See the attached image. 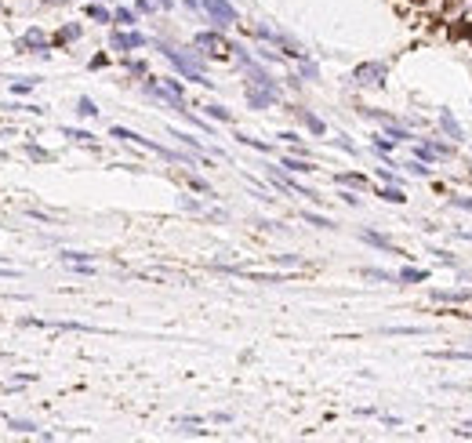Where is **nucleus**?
<instances>
[{"mask_svg": "<svg viewBox=\"0 0 472 443\" xmlns=\"http://www.w3.org/2000/svg\"><path fill=\"white\" fill-rule=\"evenodd\" d=\"M229 44L232 40H225L222 29H200L197 37H192V48H200L204 55H214V58H229Z\"/></svg>", "mask_w": 472, "mask_h": 443, "instance_id": "nucleus-1", "label": "nucleus"}, {"mask_svg": "<svg viewBox=\"0 0 472 443\" xmlns=\"http://www.w3.org/2000/svg\"><path fill=\"white\" fill-rule=\"evenodd\" d=\"M204 15L211 18V26H214V29H229V26H236V22H240V15H236L232 0H211Z\"/></svg>", "mask_w": 472, "mask_h": 443, "instance_id": "nucleus-2", "label": "nucleus"}, {"mask_svg": "<svg viewBox=\"0 0 472 443\" xmlns=\"http://www.w3.org/2000/svg\"><path fill=\"white\" fill-rule=\"evenodd\" d=\"M145 44H149V40H145L138 29H120V26H117V29L110 33V48H113V51H124V55H127V51H142Z\"/></svg>", "mask_w": 472, "mask_h": 443, "instance_id": "nucleus-3", "label": "nucleus"}, {"mask_svg": "<svg viewBox=\"0 0 472 443\" xmlns=\"http://www.w3.org/2000/svg\"><path fill=\"white\" fill-rule=\"evenodd\" d=\"M385 73H389V66H385V62H363V66L353 70L356 84H363V88H381V84H385Z\"/></svg>", "mask_w": 472, "mask_h": 443, "instance_id": "nucleus-4", "label": "nucleus"}, {"mask_svg": "<svg viewBox=\"0 0 472 443\" xmlns=\"http://www.w3.org/2000/svg\"><path fill=\"white\" fill-rule=\"evenodd\" d=\"M15 48H18V51H29V48H33V51H37L40 58H48V48H51V44H48V37L40 33L37 26H29V29H26L22 37L15 40Z\"/></svg>", "mask_w": 472, "mask_h": 443, "instance_id": "nucleus-5", "label": "nucleus"}, {"mask_svg": "<svg viewBox=\"0 0 472 443\" xmlns=\"http://www.w3.org/2000/svg\"><path fill=\"white\" fill-rule=\"evenodd\" d=\"M269 44H273L276 51H280L284 58H294V62H302V58H309V51H306L302 44H298V40H291L287 33H273V40H269Z\"/></svg>", "mask_w": 472, "mask_h": 443, "instance_id": "nucleus-6", "label": "nucleus"}, {"mask_svg": "<svg viewBox=\"0 0 472 443\" xmlns=\"http://www.w3.org/2000/svg\"><path fill=\"white\" fill-rule=\"evenodd\" d=\"M244 73H247V80H251V88H266V91H280V88H276V80L269 77V70L262 66V62H251V66H247Z\"/></svg>", "mask_w": 472, "mask_h": 443, "instance_id": "nucleus-7", "label": "nucleus"}, {"mask_svg": "<svg viewBox=\"0 0 472 443\" xmlns=\"http://www.w3.org/2000/svg\"><path fill=\"white\" fill-rule=\"evenodd\" d=\"M291 113H294L298 120H302V124H306V131H309V135H316V138H324V135H327V124H324V120H320L316 113L302 110V105H291Z\"/></svg>", "mask_w": 472, "mask_h": 443, "instance_id": "nucleus-8", "label": "nucleus"}, {"mask_svg": "<svg viewBox=\"0 0 472 443\" xmlns=\"http://www.w3.org/2000/svg\"><path fill=\"white\" fill-rule=\"evenodd\" d=\"M280 102V91H266V88H247V105L251 110H269Z\"/></svg>", "mask_w": 472, "mask_h": 443, "instance_id": "nucleus-9", "label": "nucleus"}, {"mask_svg": "<svg viewBox=\"0 0 472 443\" xmlns=\"http://www.w3.org/2000/svg\"><path fill=\"white\" fill-rule=\"evenodd\" d=\"M8 429L18 432V436H44V439H51V432H40V425L29 421V418H8Z\"/></svg>", "mask_w": 472, "mask_h": 443, "instance_id": "nucleus-10", "label": "nucleus"}, {"mask_svg": "<svg viewBox=\"0 0 472 443\" xmlns=\"http://www.w3.org/2000/svg\"><path fill=\"white\" fill-rule=\"evenodd\" d=\"M360 240H363V244H371V247H378V251H389V255H403V251H396V247H393V240H389V237L374 233V229H363Z\"/></svg>", "mask_w": 472, "mask_h": 443, "instance_id": "nucleus-11", "label": "nucleus"}, {"mask_svg": "<svg viewBox=\"0 0 472 443\" xmlns=\"http://www.w3.org/2000/svg\"><path fill=\"white\" fill-rule=\"evenodd\" d=\"M280 167H284V171H291V175H313L316 171L313 160H306V157H284Z\"/></svg>", "mask_w": 472, "mask_h": 443, "instance_id": "nucleus-12", "label": "nucleus"}, {"mask_svg": "<svg viewBox=\"0 0 472 443\" xmlns=\"http://www.w3.org/2000/svg\"><path fill=\"white\" fill-rule=\"evenodd\" d=\"M84 15H88L91 22H102V26H110V22H113V11H110V8H102L98 0H91V4L84 8Z\"/></svg>", "mask_w": 472, "mask_h": 443, "instance_id": "nucleus-13", "label": "nucleus"}, {"mask_svg": "<svg viewBox=\"0 0 472 443\" xmlns=\"http://www.w3.org/2000/svg\"><path fill=\"white\" fill-rule=\"evenodd\" d=\"M428 280V269H414V265H407L396 272V284H425Z\"/></svg>", "mask_w": 472, "mask_h": 443, "instance_id": "nucleus-14", "label": "nucleus"}, {"mask_svg": "<svg viewBox=\"0 0 472 443\" xmlns=\"http://www.w3.org/2000/svg\"><path fill=\"white\" fill-rule=\"evenodd\" d=\"M113 26H120V29H135V26H138V11H131V8H117V11H113Z\"/></svg>", "mask_w": 472, "mask_h": 443, "instance_id": "nucleus-15", "label": "nucleus"}, {"mask_svg": "<svg viewBox=\"0 0 472 443\" xmlns=\"http://www.w3.org/2000/svg\"><path fill=\"white\" fill-rule=\"evenodd\" d=\"M381 131H385V135H389V138H393L396 145H400V142H411V138H414V135H411V131H407V128H403V124H396V120H389V124H381Z\"/></svg>", "mask_w": 472, "mask_h": 443, "instance_id": "nucleus-16", "label": "nucleus"}, {"mask_svg": "<svg viewBox=\"0 0 472 443\" xmlns=\"http://www.w3.org/2000/svg\"><path fill=\"white\" fill-rule=\"evenodd\" d=\"M80 22H70V26H62L58 33H55V44H73V40H80Z\"/></svg>", "mask_w": 472, "mask_h": 443, "instance_id": "nucleus-17", "label": "nucleus"}, {"mask_svg": "<svg viewBox=\"0 0 472 443\" xmlns=\"http://www.w3.org/2000/svg\"><path fill=\"white\" fill-rule=\"evenodd\" d=\"M77 117H84V120H95V117H98V105H95V98L80 95V98H77Z\"/></svg>", "mask_w": 472, "mask_h": 443, "instance_id": "nucleus-18", "label": "nucleus"}, {"mask_svg": "<svg viewBox=\"0 0 472 443\" xmlns=\"http://www.w3.org/2000/svg\"><path fill=\"white\" fill-rule=\"evenodd\" d=\"M204 113H207L211 120H218V124H232V113L225 110V105H218V102H207V105H204Z\"/></svg>", "mask_w": 472, "mask_h": 443, "instance_id": "nucleus-19", "label": "nucleus"}, {"mask_svg": "<svg viewBox=\"0 0 472 443\" xmlns=\"http://www.w3.org/2000/svg\"><path fill=\"white\" fill-rule=\"evenodd\" d=\"M334 182H338V185H349V189H367V185H371V182L363 178L360 171H346V175H338Z\"/></svg>", "mask_w": 472, "mask_h": 443, "instance_id": "nucleus-20", "label": "nucleus"}, {"mask_svg": "<svg viewBox=\"0 0 472 443\" xmlns=\"http://www.w3.org/2000/svg\"><path fill=\"white\" fill-rule=\"evenodd\" d=\"M378 197H381L385 204H403V200H407V197H403V185H381Z\"/></svg>", "mask_w": 472, "mask_h": 443, "instance_id": "nucleus-21", "label": "nucleus"}, {"mask_svg": "<svg viewBox=\"0 0 472 443\" xmlns=\"http://www.w3.org/2000/svg\"><path fill=\"white\" fill-rule=\"evenodd\" d=\"M436 302H468L472 291H433Z\"/></svg>", "mask_w": 472, "mask_h": 443, "instance_id": "nucleus-22", "label": "nucleus"}, {"mask_svg": "<svg viewBox=\"0 0 472 443\" xmlns=\"http://www.w3.org/2000/svg\"><path fill=\"white\" fill-rule=\"evenodd\" d=\"M302 218H306L309 225H316V229H334V222H331L327 215H316V211H302Z\"/></svg>", "mask_w": 472, "mask_h": 443, "instance_id": "nucleus-23", "label": "nucleus"}, {"mask_svg": "<svg viewBox=\"0 0 472 443\" xmlns=\"http://www.w3.org/2000/svg\"><path fill=\"white\" fill-rule=\"evenodd\" d=\"M236 142H240V145H251V150H258V153H273L269 142H258V138H251V135H236Z\"/></svg>", "mask_w": 472, "mask_h": 443, "instance_id": "nucleus-24", "label": "nucleus"}, {"mask_svg": "<svg viewBox=\"0 0 472 443\" xmlns=\"http://www.w3.org/2000/svg\"><path fill=\"white\" fill-rule=\"evenodd\" d=\"M371 145H374V150H378L381 157H389V153H393V145H396V142H393L389 135H385V131H381V135H374V142H371Z\"/></svg>", "mask_w": 472, "mask_h": 443, "instance_id": "nucleus-25", "label": "nucleus"}, {"mask_svg": "<svg viewBox=\"0 0 472 443\" xmlns=\"http://www.w3.org/2000/svg\"><path fill=\"white\" fill-rule=\"evenodd\" d=\"M363 277H367V280H385V284H396V272H385V269H363Z\"/></svg>", "mask_w": 472, "mask_h": 443, "instance_id": "nucleus-26", "label": "nucleus"}, {"mask_svg": "<svg viewBox=\"0 0 472 443\" xmlns=\"http://www.w3.org/2000/svg\"><path fill=\"white\" fill-rule=\"evenodd\" d=\"M298 77H302V80H316V77H320V70H316V62L302 58V62H298Z\"/></svg>", "mask_w": 472, "mask_h": 443, "instance_id": "nucleus-27", "label": "nucleus"}, {"mask_svg": "<svg viewBox=\"0 0 472 443\" xmlns=\"http://www.w3.org/2000/svg\"><path fill=\"white\" fill-rule=\"evenodd\" d=\"M185 185L192 189V193H204V197H211V185H207L204 178H197V175H185Z\"/></svg>", "mask_w": 472, "mask_h": 443, "instance_id": "nucleus-28", "label": "nucleus"}, {"mask_svg": "<svg viewBox=\"0 0 472 443\" xmlns=\"http://www.w3.org/2000/svg\"><path fill=\"white\" fill-rule=\"evenodd\" d=\"M66 138L84 142V145H95V135H91V131H80V128H66Z\"/></svg>", "mask_w": 472, "mask_h": 443, "instance_id": "nucleus-29", "label": "nucleus"}, {"mask_svg": "<svg viewBox=\"0 0 472 443\" xmlns=\"http://www.w3.org/2000/svg\"><path fill=\"white\" fill-rule=\"evenodd\" d=\"M440 128H443L450 138H461V128L454 124V117H447V113H443V117H440Z\"/></svg>", "mask_w": 472, "mask_h": 443, "instance_id": "nucleus-30", "label": "nucleus"}, {"mask_svg": "<svg viewBox=\"0 0 472 443\" xmlns=\"http://www.w3.org/2000/svg\"><path fill=\"white\" fill-rule=\"evenodd\" d=\"M124 66H127V73H131V77H149V70H145V62H135V58H124Z\"/></svg>", "mask_w": 472, "mask_h": 443, "instance_id": "nucleus-31", "label": "nucleus"}, {"mask_svg": "<svg viewBox=\"0 0 472 443\" xmlns=\"http://www.w3.org/2000/svg\"><path fill=\"white\" fill-rule=\"evenodd\" d=\"M160 84H164V88H167L171 95H178V98H185V88H182V80H175V77H164Z\"/></svg>", "mask_w": 472, "mask_h": 443, "instance_id": "nucleus-32", "label": "nucleus"}, {"mask_svg": "<svg viewBox=\"0 0 472 443\" xmlns=\"http://www.w3.org/2000/svg\"><path fill=\"white\" fill-rule=\"evenodd\" d=\"M33 88H37V80H15L11 84V95H29Z\"/></svg>", "mask_w": 472, "mask_h": 443, "instance_id": "nucleus-33", "label": "nucleus"}, {"mask_svg": "<svg viewBox=\"0 0 472 443\" xmlns=\"http://www.w3.org/2000/svg\"><path fill=\"white\" fill-rule=\"evenodd\" d=\"M91 258L95 255H88V251H66V255H62V262H70V265L73 262H91Z\"/></svg>", "mask_w": 472, "mask_h": 443, "instance_id": "nucleus-34", "label": "nucleus"}, {"mask_svg": "<svg viewBox=\"0 0 472 443\" xmlns=\"http://www.w3.org/2000/svg\"><path fill=\"white\" fill-rule=\"evenodd\" d=\"M407 167H411V175H418V178H425V175H433V167H428V164H421L418 157H414L411 164H407Z\"/></svg>", "mask_w": 472, "mask_h": 443, "instance_id": "nucleus-35", "label": "nucleus"}, {"mask_svg": "<svg viewBox=\"0 0 472 443\" xmlns=\"http://www.w3.org/2000/svg\"><path fill=\"white\" fill-rule=\"evenodd\" d=\"M378 178H381L385 185H403V182H400V175H396V171H389V167H378Z\"/></svg>", "mask_w": 472, "mask_h": 443, "instance_id": "nucleus-36", "label": "nucleus"}, {"mask_svg": "<svg viewBox=\"0 0 472 443\" xmlns=\"http://www.w3.org/2000/svg\"><path fill=\"white\" fill-rule=\"evenodd\" d=\"M171 135H175V138H178L182 145H189V150H197V153H200V142L192 138V135H185V131H171Z\"/></svg>", "mask_w": 472, "mask_h": 443, "instance_id": "nucleus-37", "label": "nucleus"}, {"mask_svg": "<svg viewBox=\"0 0 472 443\" xmlns=\"http://www.w3.org/2000/svg\"><path fill=\"white\" fill-rule=\"evenodd\" d=\"M26 153H29L33 160H51V153H48V150H40V145H26Z\"/></svg>", "mask_w": 472, "mask_h": 443, "instance_id": "nucleus-38", "label": "nucleus"}, {"mask_svg": "<svg viewBox=\"0 0 472 443\" xmlns=\"http://www.w3.org/2000/svg\"><path fill=\"white\" fill-rule=\"evenodd\" d=\"M334 145H338V150H341V153H353V157L360 153V150H356V145H353L349 138H334Z\"/></svg>", "mask_w": 472, "mask_h": 443, "instance_id": "nucleus-39", "label": "nucleus"}, {"mask_svg": "<svg viewBox=\"0 0 472 443\" xmlns=\"http://www.w3.org/2000/svg\"><path fill=\"white\" fill-rule=\"evenodd\" d=\"M88 66H91V70H105V66H110V55H95Z\"/></svg>", "mask_w": 472, "mask_h": 443, "instance_id": "nucleus-40", "label": "nucleus"}, {"mask_svg": "<svg viewBox=\"0 0 472 443\" xmlns=\"http://www.w3.org/2000/svg\"><path fill=\"white\" fill-rule=\"evenodd\" d=\"M26 215H29L33 222H40V225H48V222H51V218L44 215V211H37V207H29V211H26Z\"/></svg>", "mask_w": 472, "mask_h": 443, "instance_id": "nucleus-41", "label": "nucleus"}, {"mask_svg": "<svg viewBox=\"0 0 472 443\" xmlns=\"http://www.w3.org/2000/svg\"><path fill=\"white\" fill-rule=\"evenodd\" d=\"M433 255H440V262H443V265H450V269H454V265H458V258H454V255H450V251H433Z\"/></svg>", "mask_w": 472, "mask_h": 443, "instance_id": "nucleus-42", "label": "nucleus"}, {"mask_svg": "<svg viewBox=\"0 0 472 443\" xmlns=\"http://www.w3.org/2000/svg\"><path fill=\"white\" fill-rule=\"evenodd\" d=\"M280 138H284L287 145H302V135H298V131H280Z\"/></svg>", "mask_w": 472, "mask_h": 443, "instance_id": "nucleus-43", "label": "nucleus"}, {"mask_svg": "<svg viewBox=\"0 0 472 443\" xmlns=\"http://www.w3.org/2000/svg\"><path fill=\"white\" fill-rule=\"evenodd\" d=\"M341 200H346L349 207H360V197L353 193V189H341Z\"/></svg>", "mask_w": 472, "mask_h": 443, "instance_id": "nucleus-44", "label": "nucleus"}, {"mask_svg": "<svg viewBox=\"0 0 472 443\" xmlns=\"http://www.w3.org/2000/svg\"><path fill=\"white\" fill-rule=\"evenodd\" d=\"M276 262H280V265H302L298 255H276Z\"/></svg>", "mask_w": 472, "mask_h": 443, "instance_id": "nucleus-45", "label": "nucleus"}, {"mask_svg": "<svg viewBox=\"0 0 472 443\" xmlns=\"http://www.w3.org/2000/svg\"><path fill=\"white\" fill-rule=\"evenodd\" d=\"M182 207H185V211H204V204L192 200V197H182Z\"/></svg>", "mask_w": 472, "mask_h": 443, "instance_id": "nucleus-46", "label": "nucleus"}, {"mask_svg": "<svg viewBox=\"0 0 472 443\" xmlns=\"http://www.w3.org/2000/svg\"><path fill=\"white\" fill-rule=\"evenodd\" d=\"M153 8H157V4H153V0H138V4H135V11H138V15H149V11H153Z\"/></svg>", "mask_w": 472, "mask_h": 443, "instance_id": "nucleus-47", "label": "nucleus"}, {"mask_svg": "<svg viewBox=\"0 0 472 443\" xmlns=\"http://www.w3.org/2000/svg\"><path fill=\"white\" fill-rule=\"evenodd\" d=\"M450 204L461 207V211H472V200H468V197H450Z\"/></svg>", "mask_w": 472, "mask_h": 443, "instance_id": "nucleus-48", "label": "nucleus"}, {"mask_svg": "<svg viewBox=\"0 0 472 443\" xmlns=\"http://www.w3.org/2000/svg\"><path fill=\"white\" fill-rule=\"evenodd\" d=\"M62 4H70V0H40V8H62Z\"/></svg>", "mask_w": 472, "mask_h": 443, "instance_id": "nucleus-49", "label": "nucleus"}, {"mask_svg": "<svg viewBox=\"0 0 472 443\" xmlns=\"http://www.w3.org/2000/svg\"><path fill=\"white\" fill-rule=\"evenodd\" d=\"M454 432H461V436H472V421H465V425H458Z\"/></svg>", "mask_w": 472, "mask_h": 443, "instance_id": "nucleus-50", "label": "nucleus"}, {"mask_svg": "<svg viewBox=\"0 0 472 443\" xmlns=\"http://www.w3.org/2000/svg\"><path fill=\"white\" fill-rule=\"evenodd\" d=\"M157 8H164V11H171V8H175V0H157Z\"/></svg>", "mask_w": 472, "mask_h": 443, "instance_id": "nucleus-51", "label": "nucleus"}, {"mask_svg": "<svg viewBox=\"0 0 472 443\" xmlns=\"http://www.w3.org/2000/svg\"><path fill=\"white\" fill-rule=\"evenodd\" d=\"M0 11H4V4H0Z\"/></svg>", "mask_w": 472, "mask_h": 443, "instance_id": "nucleus-52", "label": "nucleus"}]
</instances>
